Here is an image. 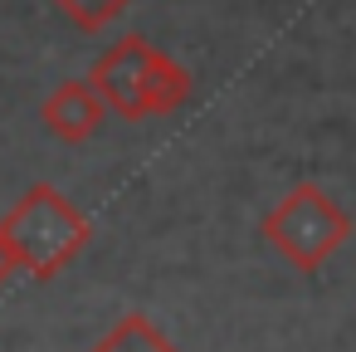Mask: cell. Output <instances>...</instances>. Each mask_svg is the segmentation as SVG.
I'll use <instances>...</instances> for the list:
<instances>
[{
  "label": "cell",
  "instance_id": "obj_5",
  "mask_svg": "<svg viewBox=\"0 0 356 352\" xmlns=\"http://www.w3.org/2000/svg\"><path fill=\"white\" fill-rule=\"evenodd\" d=\"M186 98H191V74L166 49H156V59L147 69V89H142V118H166V113L186 108Z\"/></svg>",
  "mask_w": 356,
  "mask_h": 352
},
{
  "label": "cell",
  "instance_id": "obj_3",
  "mask_svg": "<svg viewBox=\"0 0 356 352\" xmlns=\"http://www.w3.org/2000/svg\"><path fill=\"white\" fill-rule=\"evenodd\" d=\"M156 59V45L142 35H122L113 49L98 54V64L88 69V84L98 89V98L108 103V113L127 118V123H147L142 118V89H147V69Z\"/></svg>",
  "mask_w": 356,
  "mask_h": 352
},
{
  "label": "cell",
  "instance_id": "obj_7",
  "mask_svg": "<svg viewBox=\"0 0 356 352\" xmlns=\"http://www.w3.org/2000/svg\"><path fill=\"white\" fill-rule=\"evenodd\" d=\"M54 6L79 25V30H88V35H98V30H108L132 0H54Z\"/></svg>",
  "mask_w": 356,
  "mask_h": 352
},
{
  "label": "cell",
  "instance_id": "obj_1",
  "mask_svg": "<svg viewBox=\"0 0 356 352\" xmlns=\"http://www.w3.org/2000/svg\"><path fill=\"white\" fill-rule=\"evenodd\" d=\"M93 240L88 215L49 181H35L6 215H0V245H6L15 274H30L40 284L59 279Z\"/></svg>",
  "mask_w": 356,
  "mask_h": 352
},
{
  "label": "cell",
  "instance_id": "obj_4",
  "mask_svg": "<svg viewBox=\"0 0 356 352\" xmlns=\"http://www.w3.org/2000/svg\"><path fill=\"white\" fill-rule=\"evenodd\" d=\"M40 118H44V128H49L59 142L79 147V142H88V137H98V128L108 123V103L98 98V89H93L88 79H64V84L40 103Z\"/></svg>",
  "mask_w": 356,
  "mask_h": 352
},
{
  "label": "cell",
  "instance_id": "obj_6",
  "mask_svg": "<svg viewBox=\"0 0 356 352\" xmlns=\"http://www.w3.org/2000/svg\"><path fill=\"white\" fill-rule=\"evenodd\" d=\"M88 352H181L147 313H127V318H118Z\"/></svg>",
  "mask_w": 356,
  "mask_h": 352
},
{
  "label": "cell",
  "instance_id": "obj_2",
  "mask_svg": "<svg viewBox=\"0 0 356 352\" xmlns=\"http://www.w3.org/2000/svg\"><path fill=\"white\" fill-rule=\"evenodd\" d=\"M264 240L302 274H317L346 240H351V215L312 181L293 186L283 201H273V211L264 215Z\"/></svg>",
  "mask_w": 356,
  "mask_h": 352
},
{
  "label": "cell",
  "instance_id": "obj_8",
  "mask_svg": "<svg viewBox=\"0 0 356 352\" xmlns=\"http://www.w3.org/2000/svg\"><path fill=\"white\" fill-rule=\"evenodd\" d=\"M10 274H15V264H10V254H6V245H0V289L10 284Z\"/></svg>",
  "mask_w": 356,
  "mask_h": 352
}]
</instances>
